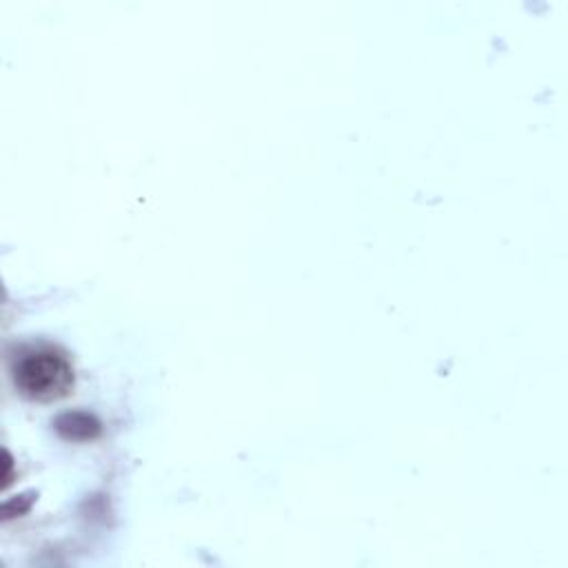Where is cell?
Wrapping results in <instances>:
<instances>
[{"label": "cell", "instance_id": "cell-1", "mask_svg": "<svg viewBox=\"0 0 568 568\" xmlns=\"http://www.w3.org/2000/svg\"><path fill=\"white\" fill-rule=\"evenodd\" d=\"M13 384L29 399H60L73 384V366L55 346H29L13 362Z\"/></svg>", "mask_w": 568, "mask_h": 568}, {"label": "cell", "instance_id": "cell-2", "mask_svg": "<svg viewBox=\"0 0 568 568\" xmlns=\"http://www.w3.org/2000/svg\"><path fill=\"white\" fill-rule=\"evenodd\" d=\"M58 430L69 439H87V437H93L100 430V426L87 413H71L58 419Z\"/></svg>", "mask_w": 568, "mask_h": 568}]
</instances>
